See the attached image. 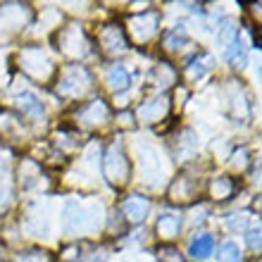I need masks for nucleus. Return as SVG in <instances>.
I'll return each instance as SVG.
<instances>
[{"label":"nucleus","mask_w":262,"mask_h":262,"mask_svg":"<svg viewBox=\"0 0 262 262\" xmlns=\"http://www.w3.org/2000/svg\"><path fill=\"white\" fill-rule=\"evenodd\" d=\"M212 246H214V241H212V236H207V234H203V236H198L193 243H191V255L195 257V260H205L210 253H212Z\"/></svg>","instance_id":"1"},{"label":"nucleus","mask_w":262,"mask_h":262,"mask_svg":"<svg viewBox=\"0 0 262 262\" xmlns=\"http://www.w3.org/2000/svg\"><path fill=\"white\" fill-rule=\"evenodd\" d=\"M220 260L222 262H241V253L236 248V243H224V246H222Z\"/></svg>","instance_id":"2"},{"label":"nucleus","mask_w":262,"mask_h":262,"mask_svg":"<svg viewBox=\"0 0 262 262\" xmlns=\"http://www.w3.org/2000/svg\"><path fill=\"white\" fill-rule=\"evenodd\" d=\"M110 81H112V86H115V89H119V86L124 89L126 83H129V74H126V72H124L122 67H117V69H112Z\"/></svg>","instance_id":"3"},{"label":"nucleus","mask_w":262,"mask_h":262,"mask_svg":"<svg viewBox=\"0 0 262 262\" xmlns=\"http://www.w3.org/2000/svg\"><path fill=\"white\" fill-rule=\"evenodd\" d=\"M257 236H260V231H253V234H250V246H253V248L260 246V238H257Z\"/></svg>","instance_id":"4"}]
</instances>
